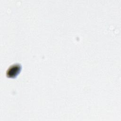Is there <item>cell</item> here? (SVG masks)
<instances>
[{"mask_svg":"<svg viewBox=\"0 0 121 121\" xmlns=\"http://www.w3.org/2000/svg\"><path fill=\"white\" fill-rule=\"evenodd\" d=\"M20 69V67L19 65H14L12 66L11 68L9 69L8 71L7 72V75L10 77L16 76L18 73V71H19Z\"/></svg>","mask_w":121,"mask_h":121,"instance_id":"obj_1","label":"cell"}]
</instances>
